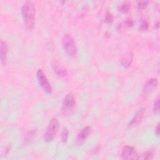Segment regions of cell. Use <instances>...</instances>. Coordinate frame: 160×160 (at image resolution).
<instances>
[{
	"instance_id": "obj_1",
	"label": "cell",
	"mask_w": 160,
	"mask_h": 160,
	"mask_svg": "<svg viewBox=\"0 0 160 160\" xmlns=\"http://www.w3.org/2000/svg\"><path fill=\"white\" fill-rule=\"evenodd\" d=\"M22 13L25 26L28 30H32L35 25L36 8L34 4L30 1L26 2L22 8Z\"/></svg>"
},
{
	"instance_id": "obj_2",
	"label": "cell",
	"mask_w": 160,
	"mask_h": 160,
	"mask_svg": "<svg viewBox=\"0 0 160 160\" xmlns=\"http://www.w3.org/2000/svg\"><path fill=\"white\" fill-rule=\"evenodd\" d=\"M62 45L65 53L70 57H75L77 55V48L73 38L69 34L64 35Z\"/></svg>"
},
{
	"instance_id": "obj_3",
	"label": "cell",
	"mask_w": 160,
	"mask_h": 160,
	"mask_svg": "<svg viewBox=\"0 0 160 160\" xmlns=\"http://www.w3.org/2000/svg\"><path fill=\"white\" fill-rule=\"evenodd\" d=\"M60 128V123L56 118L50 120L45 134V139L47 142H50L56 137Z\"/></svg>"
},
{
	"instance_id": "obj_4",
	"label": "cell",
	"mask_w": 160,
	"mask_h": 160,
	"mask_svg": "<svg viewBox=\"0 0 160 160\" xmlns=\"http://www.w3.org/2000/svg\"><path fill=\"white\" fill-rule=\"evenodd\" d=\"M36 77L38 79V81L43 91L48 94L51 93L53 91L52 86L43 70L39 69L38 70L36 73Z\"/></svg>"
},
{
	"instance_id": "obj_5",
	"label": "cell",
	"mask_w": 160,
	"mask_h": 160,
	"mask_svg": "<svg viewBox=\"0 0 160 160\" xmlns=\"http://www.w3.org/2000/svg\"><path fill=\"white\" fill-rule=\"evenodd\" d=\"M76 105V99L74 95L72 93H68L65 97L63 104H62V111L64 114H69Z\"/></svg>"
},
{
	"instance_id": "obj_6",
	"label": "cell",
	"mask_w": 160,
	"mask_h": 160,
	"mask_svg": "<svg viewBox=\"0 0 160 160\" xmlns=\"http://www.w3.org/2000/svg\"><path fill=\"white\" fill-rule=\"evenodd\" d=\"M121 157L126 160H135L140 158L136 149L131 146H124L121 151Z\"/></svg>"
},
{
	"instance_id": "obj_7",
	"label": "cell",
	"mask_w": 160,
	"mask_h": 160,
	"mask_svg": "<svg viewBox=\"0 0 160 160\" xmlns=\"http://www.w3.org/2000/svg\"><path fill=\"white\" fill-rule=\"evenodd\" d=\"M92 132V128L91 126H86L84 128L81 129V131L78 133L77 137H76V143L78 145L82 144L86 139L88 138V136L91 134Z\"/></svg>"
},
{
	"instance_id": "obj_8",
	"label": "cell",
	"mask_w": 160,
	"mask_h": 160,
	"mask_svg": "<svg viewBox=\"0 0 160 160\" xmlns=\"http://www.w3.org/2000/svg\"><path fill=\"white\" fill-rule=\"evenodd\" d=\"M51 66L54 72L57 75V76L60 77H64L67 75V70L57 61L54 60L51 63Z\"/></svg>"
},
{
	"instance_id": "obj_9",
	"label": "cell",
	"mask_w": 160,
	"mask_h": 160,
	"mask_svg": "<svg viewBox=\"0 0 160 160\" xmlns=\"http://www.w3.org/2000/svg\"><path fill=\"white\" fill-rule=\"evenodd\" d=\"M158 81L156 78H151L148 80L144 84L143 92L144 94L147 95L151 93L158 86Z\"/></svg>"
},
{
	"instance_id": "obj_10",
	"label": "cell",
	"mask_w": 160,
	"mask_h": 160,
	"mask_svg": "<svg viewBox=\"0 0 160 160\" xmlns=\"http://www.w3.org/2000/svg\"><path fill=\"white\" fill-rule=\"evenodd\" d=\"M8 52V46L6 41H1V47H0V59L2 65H5L7 61V56Z\"/></svg>"
},
{
	"instance_id": "obj_11",
	"label": "cell",
	"mask_w": 160,
	"mask_h": 160,
	"mask_svg": "<svg viewBox=\"0 0 160 160\" xmlns=\"http://www.w3.org/2000/svg\"><path fill=\"white\" fill-rule=\"evenodd\" d=\"M144 113H145V109H144V108L140 109L135 114V115L133 116V118H132V119L129 122V127H133V126H134L138 124L141 121V120L143 119V118L144 117Z\"/></svg>"
},
{
	"instance_id": "obj_12",
	"label": "cell",
	"mask_w": 160,
	"mask_h": 160,
	"mask_svg": "<svg viewBox=\"0 0 160 160\" xmlns=\"http://www.w3.org/2000/svg\"><path fill=\"white\" fill-rule=\"evenodd\" d=\"M133 54L129 53L122 58L121 63L124 67L128 68L131 66V65L133 62Z\"/></svg>"
},
{
	"instance_id": "obj_13",
	"label": "cell",
	"mask_w": 160,
	"mask_h": 160,
	"mask_svg": "<svg viewBox=\"0 0 160 160\" xmlns=\"http://www.w3.org/2000/svg\"><path fill=\"white\" fill-rule=\"evenodd\" d=\"M130 9H131V3L128 2H123L121 5L118 6V10L123 13H126L129 12Z\"/></svg>"
},
{
	"instance_id": "obj_14",
	"label": "cell",
	"mask_w": 160,
	"mask_h": 160,
	"mask_svg": "<svg viewBox=\"0 0 160 160\" xmlns=\"http://www.w3.org/2000/svg\"><path fill=\"white\" fill-rule=\"evenodd\" d=\"M149 27V24L148 20L145 18L142 19L139 25V30L141 32H146L148 30Z\"/></svg>"
},
{
	"instance_id": "obj_15",
	"label": "cell",
	"mask_w": 160,
	"mask_h": 160,
	"mask_svg": "<svg viewBox=\"0 0 160 160\" xmlns=\"http://www.w3.org/2000/svg\"><path fill=\"white\" fill-rule=\"evenodd\" d=\"M154 152L152 150H149L144 153L142 155V159H152L154 158Z\"/></svg>"
},
{
	"instance_id": "obj_16",
	"label": "cell",
	"mask_w": 160,
	"mask_h": 160,
	"mask_svg": "<svg viewBox=\"0 0 160 160\" xmlns=\"http://www.w3.org/2000/svg\"><path fill=\"white\" fill-rule=\"evenodd\" d=\"M36 134V131L35 130H32L31 131H29L25 139V142H30V141H32V139H33V138L35 137V135Z\"/></svg>"
},
{
	"instance_id": "obj_17",
	"label": "cell",
	"mask_w": 160,
	"mask_h": 160,
	"mask_svg": "<svg viewBox=\"0 0 160 160\" xmlns=\"http://www.w3.org/2000/svg\"><path fill=\"white\" fill-rule=\"evenodd\" d=\"M69 137V131L67 128H65L61 134V141L63 143H66Z\"/></svg>"
},
{
	"instance_id": "obj_18",
	"label": "cell",
	"mask_w": 160,
	"mask_h": 160,
	"mask_svg": "<svg viewBox=\"0 0 160 160\" xmlns=\"http://www.w3.org/2000/svg\"><path fill=\"white\" fill-rule=\"evenodd\" d=\"M149 2L147 1H141V2H139L138 3V8L139 10H144V8H146L148 5Z\"/></svg>"
},
{
	"instance_id": "obj_19",
	"label": "cell",
	"mask_w": 160,
	"mask_h": 160,
	"mask_svg": "<svg viewBox=\"0 0 160 160\" xmlns=\"http://www.w3.org/2000/svg\"><path fill=\"white\" fill-rule=\"evenodd\" d=\"M113 21V15L111 13L108 12L106 14L105 17H104V22L107 23H111Z\"/></svg>"
},
{
	"instance_id": "obj_20",
	"label": "cell",
	"mask_w": 160,
	"mask_h": 160,
	"mask_svg": "<svg viewBox=\"0 0 160 160\" xmlns=\"http://www.w3.org/2000/svg\"><path fill=\"white\" fill-rule=\"evenodd\" d=\"M159 98H157L156 101L154 103V106H153V111L155 113H159Z\"/></svg>"
},
{
	"instance_id": "obj_21",
	"label": "cell",
	"mask_w": 160,
	"mask_h": 160,
	"mask_svg": "<svg viewBox=\"0 0 160 160\" xmlns=\"http://www.w3.org/2000/svg\"><path fill=\"white\" fill-rule=\"evenodd\" d=\"M134 24V22L133 20L131 18H127L125 21V25L128 27H133Z\"/></svg>"
},
{
	"instance_id": "obj_22",
	"label": "cell",
	"mask_w": 160,
	"mask_h": 160,
	"mask_svg": "<svg viewBox=\"0 0 160 160\" xmlns=\"http://www.w3.org/2000/svg\"><path fill=\"white\" fill-rule=\"evenodd\" d=\"M100 149V147L99 146H97L95 147L92 150H91V154H96Z\"/></svg>"
},
{
	"instance_id": "obj_23",
	"label": "cell",
	"mask_w": 160,
	"mask_h": 160,
	"mask_svg": "<svg viewBox=\"0 0 160 160\" xmlns=\"http://www.w3.org/2000/svg\"><path fill=\"white\" fill-rule=\"evenodd\" d=\"M154 133L156 134V136H159V124H157V126L155 127Z\"/></svg>"
},
{
	"instance_id": "obj_24",
	"label": "cell",
	"mask_w": 160,
	"mask_h": 160,
	"mask_svg": "<svg viewBox=\"0 0 160 160\" xmlns=\"http://www.w3.org/2000/svg\"><path fill=\"white\" fill-rule=\"evenodd\" d=\"M157 27V29H158L159 28V22H157V23H155V27Z\"/></svg>"
}]
</instances>
